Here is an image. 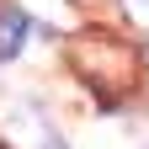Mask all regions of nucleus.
Masks as SVG:
<instances>
[{
	"mask_svg": "<svg viewBox=\"0 0 149 149\" xmlns=\"http://www.w3.org/2000/svg\"><path fill=\"white\" fill-rule=\"evenodd\" d=\"M74 64H80V74L96 91H128L133 85V53H128L117 37H107V32H85V43L74 48Z\"/></svg>",
	"mask_w": 149,
	"mask_h": 149,
	"instance_id": "f257e3e1",
	"label": "nucleus"
},
{
	"mask_svg": "<svg viewBox=\"0 0 149 149\" xmlns=\"http://www.w3.org/2000/svg\"><path fill=\"white\" fill-rule=\"evenodd\" d=\"M22 43H27V11L0 6V59H16Z\"/></svg>",
	"mask_w": 149,
	"mask_h": 149,
	"instance_id": "f03ea898",
	"label": "nucleus"
},
{
	"mask_svg": "<svg viewBox=\"0 0 149 149\" xmlns=\"http://www.w3.org/2000/svg\"><path fill=\"white\" fill-rule=\"evenodd\" d=\"M0 149H6V144H0Z\"/></svg>",
	"mask_w": 149,
	"mask_h": 149,
	"instance_id": "7ed1b4c3",
	"label": "nucleus"
}]
</instances>
